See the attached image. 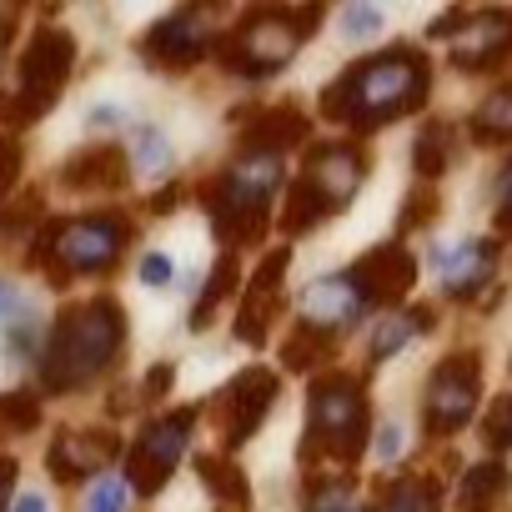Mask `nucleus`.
<instances>
[{
  "label": "nucleus",
  "instance_id": "f257e3e1",
  "mask_svg": "<svg viewBox=\"0 0 512 512\" xmlns=\"http://www.w3.org/2000/svg\"><path fill=\"white\" fill-rule=\"evenodd\" d=\"M432 91V66L417 46H387L382 56H367L347 66L322 91V116L342 121L352 131H377L397 116H412Z\"/></svg>",
  "mask_w": 512,
  "mask_h": 512
},
{
  "label": "nucleus",
  "instance_id": "f03ea898",
  "mask_svg": "<svg viewBox=\"0 0 512 512\" xmlns=\"http://www.w3.org/2000/svg\"><path fill=\"white\" fill-rule=\"evenodd\" d=\"M126 357V312L111 297L81 302L61 312L51 327V342L41 352V382L46 392H76L91 387L101 372H111Z\"/></svg>",
  "mask_w": 512,
  "mask_h": 512
},
{
  "label": "nucleus",
  "instance_id": "7ed1b4c3",
  "mask_svg": "<svg viewBox=\"0 0 512 512\" xmlns=\"http://www.w3.org/2000/svg\"><path fill=\"white\" fill-rule=\"evenodd\" d=\"M131 246V221L121 211H96V216H61L46 221V231L31 246V267H51V282L66 287L71 277L86 272H111L121 251Z\"/></svg>",
  "mask_w": 512,
  "mask_h": 512
},
{
  "label": "nucleus",
  "instance_id": "20e7f679",
  "mask_svg": "<svg viewBox=\"0 0 512 512\" xmlns=\"http://www.w3.org/2000/svg\"><path fill=\"white\" fill-rule=\"evenodd\" d=\"M317 16H322L317 6H302V11H251L226 36H216V56H221L226 71L272 76V71L292 66V56L312 36Z\"/></svg>",
  "mask_w": 512,
  "mask_h": 512
},
{
  "label": "nucleus",
  "instance_id": "39448f33",
  "mask_svg": "<svg viewBox=\"0 0 512 512\" xmlns=\"http://www.w3.org/2000/svg\"><path fill=\"white\" fill-rule=\"evenodd\" d=\"M367 432H372V402H367V387L357 377L337 372V377L312 382V392H307V442H302V457L317 452V442H322L327 457H337V462L352 467L362 457V447H367Z\"/></svg>",
  "mask_w": 512,
  "mask_h": 512
},
{
  "label": "nucleus",
  "instance_id": "423d86ee",
  "mask_svg": "<svg viewBox=\"0 0 512 512\" xmlns=\"http://www.w3.org/2000/svg\"><path fill=\"white\" fill-rule=\"evenodd\" d=\"M477 392H482V357L477 352H447L427 377V397H422L427 432L432 437L462 432L477 412Z\"/></svg>",
  "mask_w": 512,
  "mask_h": 512
},
{
  "label": "nucleus",
  "instance_id": "0eeeda50",
  "mask_svg": "<svg viewBox=\"0 0 512 512\" xmlns=\"http://www.w3.org/2000/svg\"><path fill=\"white\" fill-rule=\"evenodd\" d=\"M196 412H201V407H181V412H166V417L146 422V432L136 437V447H131V457H126V487H131V492L156 497V492L171 482V472H176V462H181V452H186V442H191Z\"/></svg>",
  "mask_w": 512,
  "mask_h": 512
},
{
  "label": "nucleus",
  "instance_id": "6e6552de",
  "mask_svg": "<svg viewBox=\"0 0 512 512\" xmlns=\"http://www.w3.org/2000/svg\"><path fill=\"white\" fill-rule=\"evenodd\" d=\"M71 61H76V41L61 26H41L21 56V106L36 116H46L61 96V86L71 81Z\"/></svg>",
  "mask_w": 512,
  "mask_h": 512
},
{
  "label": "nucleus",
  "instance_id": "1a4fd4ad",
  "mask_svg": "<svg viewBox=\"0 0 512 512\" xmlns=\"http://www.w3.org/2000/svg\"><path fill=\"white\" fill-rule=\"evenodd\" d=\"M277 392H282V382H277L272 367H246V372H236V377L221 387V397H216V412H221V422H216V427H221V442H226V447L251 442L256 427H262V417L272 412Z\"/></svg>",
  "mask_w": 512,
  "mask_h": 512
},
{
  "label": "nucleus",
  "instance_id": "9d476101",
  "mask_svg": "<svg viewBox=\"0 0 512 512\" xmlns=\"http://www.w3.org/2000/svg\"><path fill=\"white\" fill-rule=\"evenodd\" d=\"M297 181L312 191V201L322 206V216H332V211H342L362 191V181H367V151L352 146V141L312 146L307 151V171Z\"/></svg>",
  "mask_w": 512,
  "mask_h": 512
},
{
  "label": "nucleus",
  "instance_id": "9b49d317",
  "mask_svg": "<svg viewBox=\"0 0 512 512\" xmlns=\"http://www.w3.org/2000/svg\"><path fill=\"white\" fill-rule=\"evenodd\" d=\"M347 277L357 282L367 307H397L417 287V256L402 241H382L362 256L357 267H347Z\"/></svg>",
  "mask_w": 512,
  "mask_h": 512
},
{
  "label": "nucleus",
  "instance_id": "f8f14e48",
  "mask_svg": "<svg viewBox=\"0 0 512 512\" xmlns=\"http://www.w3.org/2000/svg\"><path fill=\"white\" fill-rule=\"evenodd\" d=\"M287 262H292V251H267L262 256V267L251 272L246 292H241V312H236V337L251 342V347H262L277 312H282V282H287Z\"/></svg>",
  "mask_w": 512,
  "mask_h": 512
},
{
  "label": "nucleus",
  "instance_id": "ddd939ff",
  "mask_svg": "<svg viewBox=\"0 0 512 512\" xmlns=\"http://www.w3.org/2000/svg\"><path fill=\"white\" fill-rule=\"evenodd\" d=\"M116 457H121V437L116 432H106V427H86V432L66 427L51 442V477L56 482H81V477L101 472Z\"/></svg>",
  "mask_w": 512,
  "mask_h": 512
},
{
  "label": "nucleus",
  "instance_id": "4468645a",
  "mask_svg": "<svg viewBox=\"0 0 512 512\" xmlns=\"http://www.w3.org/2000/svg\"><path fill=\"white\" fill-rule=\"evenodd\" d=\"M452 66L457 71H492L512 56V16L507 11H482L467 16V26L452 36Z\"/></svg>",
  "mask_w": 512,
  "mask_h": 512
},
{
  "label": "nucleus",
  "instance_id": "2eb2a0df",
  "mask_svg": "<svg viewBox=\"0 0 512 512\" xmlns=\"http://www.w3.org/2000/svg\"><path fill=\"white\" fill-rule=\"evenodd\" d=\"M206 51V26H201V11H176L166 21H156L146 36H141V56L151 66H166V71H186L196 66Z\"/></svg>",
  "mask_w": 512,
  "mask_h": 512
},
{
  "label": "nucleus",
  "instance_id": "dca6fc26",
  "mask_svg": "<svg viewBox=\"0 0 512 512\" xmlns=\"http://www.w3.org/2000/svg\"><path fill=\"white\" fill-rule=\"evenodd\" d=\"M362 312H367V302H362V292H357V282L347 272L322 277V282H312L302 292V322L317 327V332H327V337L332 332H347Z\"/></svg>",
  "mask_w": 512,
  "mask_h": 512
},
{
  "label": "nucleus",
  "instance_id": "f3484780",
  "mask_svg": "<svg viewBox=\"0 0 512 512\" xmlns=\"http://www.w3.org/2000/svg\"><path fill=\"white\" fill-rule=\"evenodd\" d=\"M497 267V241H457L447 251H437V272H442V292L452 302H472L482 292V282Z\"/></svg>",
  "mask_w": 512,
  "mask_h": 512
},
{
  "label": "nucleus",
  "instance_id": "a211bd4d",
  "mask_svg": "<svg viewBox=\"0 0 512 512\" xmlns=\"http://www.w3.org/2000/svg\"><path fill=\"white\" fill-rule=\"evenodd\" d=\"M307 131H312L307 111H302V106H292V101H282V106L256 111V116L246 121V136H241L246 146H241V151H272V156H282L287 146L307 141Z\"/></svg>",
  "mask_w": 512,
  "mask_h": 512
},
{
  "label": "nucleus",
  "instance_id": "6ab92c4d",
  "mask_svg": "<svg viewBox=\"0 0 512 512\" xmlns=\"http://www.w3.org/2000/svg\"><path fill=\"white\" fill-rule=\"evenodd\" d=\"M126 176H131V156L116 141H96V146L76 151L61 166V181L66 186H126Z\"/></svg>",
  "mask_w": 512,
  "mask_h": 512
},
{
  "label": "nucleus",
  "instance_id": "aec40b11",
  "mask_svg": "<svg viewBox=\"0 0 512 512\" xmlns=\"http://www.w3.org/2000/svg\"><path fill=\"white\" fill-rule=\"evenodd\" d=\"M507 492H512L507 462L487 457V462H477V467L462 472V482H457V512H497L507 502Z\"/></svg>",
  "mask_w": 512,
  "mask_h": 512
},
{
  "label": "nucleus",
  "instance_id": "412c9836",
  "mask_svg": "<svg viewBox=\"0 0 512 512\" xmlns=\"http://www.w3.org/2000/svg\"><path fill=\"white\" fill-rule=\"evenodd\" d=\"M432 322H437V312H432V307H407V312H392L387 322H377L367 357H372V362H387V357H392V352H402L417 332H432Z\"/></svg>",
  "mask_w": 512,
  "mask_h": 512
},
{
  "label": "nucleus",
  "instance_id": "4be33fe9",
  "mask_svg": "<svg viewBox=\"0 0 512 512\" xmlns=\"http://www.w3.org/2000/svg\"><path fill=\"white\" fill-rule=\"evenodd\" d=\"M196 477L211 487V497H216V502H226V507H241V512H246V502H251V482H246L241 462H226L221 452H196Z\"/></svg>",
  "mask_w": 512,
  "mask_h": 512
},
{
  "label": "nucleus",
  "instance_id": "5701e85b",
  "mask_svg": "<svg viewBox=\"0 0 512 512\" xmlns=\"http://www.w3.org/2000/svg\"><path fill=\"white\" fill-rule=\"evenodd\" d=\"M477 146H507L512 141V86H497L467 121Z\"/></svg>",
  "mask_w": 512,
  "mask_h": 512
},
{
  "label": "nucleus",
  "instance_id": "b1692460",
  "mask_svg": "<svg viewBox=\"0 0 512 512\" xmlns=\"http://www.w3.org/2000/svg\"><path fill=\"white\" fill-rule=\"evenodd\" d=\"M447 166H452V126L447 121H427L417 131V146H412V171H417V181L432 186Z\"/></svg>",
  "mask_w": 512,
  "mask_h": 512
},
{
  "label": "nucleus",
  "instance_id": "393cba45",
  "mask_svg": "<svg viewBox=\"0 0 512 512\" xmlns=\"http://www.w3.org/2000/svg\"><path fill=\"white\" fill-rule=\"evenodd\" d=\"M382 512H442V492H437L432 477L407 472V477H397L382 492Z\"/></svg>",
  "mask_w": 512,
  "mask_h": 512
},
{
  "label": "nucleus",
  "instance_id": "a878e982",
  "mask_svg": "<svg viewBox=\"0 0 512 512\" xmlns=\"http://www.w3.org/2000/svg\"><path fill=\"white\" fill-rule=\"evenodd\" d=\"M236 277H241V262H236V251H226L221 262H216V272H211V282H206V292H201V302L191 307V327L201 332L211 317H216V307L236 292Z\"/></svg>",
  "mask_w": 512,
  "mask_h": 512
},
{
  "label": "nucleus",
  "instance_id": "bb28decb",
  "mask_svg": "<svg viewBox=\"0 0 512 512\" xmlns=\"http://www.w3.org/2000/svg\"><path fill=\"white\" fill-rule=\"evenodd\" d=\"M327 352H332V337L302 322V327H297V332L282 342V367H292V372H307V367H312L317 357H327Z\"/></svg>",
  "mask_w": 512,
  "mask_h": 512
},
{
  "label": "nucleus",
  "instance_id": "cd10ccee",
  "mask_svg": "<svg viewBox=\"0 0 512 512\" xmlns=\"http://www.w3.org/2000/svg\"><path fill=\"white\" fill-rule=\"evenodd\" d=\"M317 221H322V206L312 201V191H307L302 181H292L287 196H282V231L302 236V231H312Z\"/></svg>",
  "mask_w": 512,
  "mask_h": 512
},
{
  "label": "nucleus",
  "instance_id": "c85d7f7f",
  "mask_svg": "<svg viewBox=\"0 0 512 512\" xmlns=\"http://www.w3.org/2000/svg\"><path fill=\"white\" fill-rule=\"evenodd\" d=\"M437 211H442V196H437V186L417 181V186L407 191V201L397 206V231H417V226L437 221Z\"/></svg>",
  "mask_w": 512,
  "mask_h": 512
},
{
  "label": "nucleus",
  "instance_id": "c756f323",
  "mask_svg": "<svg viewBox=\"0 0 512 512\" xmlns=\"http://www.w3.org/2000/svg\"><path fill=\"white\" fill-rule=\"evenodd\" d=\"M482 442L492 452H507L512 447V392H502L487 412H482Z\"/></svg>",
  "mask_w": 512,
  "mask_h": 512
},
{
  "label": "nucleus",
  "instance_id": "7c9ffc66",
  "mask_svg": "<svg viewBox=\"0 0 512 512\" xmlns=\"http://www.w3.org/2000/svg\"><path fill=\"white\" fill-rule=\"evenodd\" d=\"M36 422H41V397H36V392H11V397H0V427L31 432Z\"/></svg>",
  "mask_w": 512,
  "mask_h": 512
},
{
  "label": "nucleus",
  "instance_id": "2f4dec72",
  "mask_svg": "<svg viewBox=\"0 0 512 512\" xmlns=\"http://www.w3.org/2000/svg\"><path fill=\"white\" fill-rule=\"evenodd\" d=\"M41 191H26L16 206H0V231H6V236H16V231H26L31 226V216H41Z\"/></svg>",
  "mask_w": 512,
  "mask_h": 512
},
{
  "label": "nucleus",
  "instance_id": "473e14b6",
  "mask_svg": "<svg viewBox=\"0 0 512 512\" xmlns=\"http://www.w3.org/2000/svg\"><path fill=\"white\" fill-rule=\"evenodd\" d=\"M16 176H21V141L11 131H0V201L16 186Z\"/></svg>",
  "mask_w": 512,
  "mask_h": 512
},
{
  "label": "nucleus",
  "instance_id": "72a5a7b5",
  "mask_svg": "<svg viewBox=\"0 0 512 512\" xmlns=\"http://www.w3.org/2000/svg\"><path fill=\"white\" fill-rule=\"evenodd\" d=\"M121 507H126V487H121V477H106V482H96V492H91L86 512H121Z\"/></svg>",
  "mask_w": 512,
  "mask_h": 512
},
{
  "label": "nucleus",
  "instance_id": "f704fd0d",
  "mask_svg": "<svg viewBox=\"0 0 512 512\" xmlns=\"http://www.w3.org/2000/svg\"><path fill=\"white\" fill-rule=\"evenodd\" d=\"M171 277H176V267H171L166 251H146V256H141V282H146V287H166Z\"/></svg>",
  "mask_w": 512,
  "mask_h": 512
},
{
  "label": "nucleus",
  "instance_id": "c9c22d12",
  "mask_svg": "<svg viewBox=\"0 0 512 512\" xmlns=\"http://www.w3.org/2000/svg\"><path fill=\"white\" fill-rule=\"evenodd\" d=\"M497 231L512 236V161H507V171L497 176Z\"/></svg>",
  "mask_w": 512,
  "mask_h": 512
},
{
  "label": "nucleus",
  "instance_id": "e433bc0d",
  "mask_svg": "<svg viewBox=\"0 0 512 512\" xmlns=\"http://www.w3.org/2000/svg\"><path fill=\"white\" fill-rule=\"evenodd\" d=\"M382 26V11L377 6H347V31L352 36H372Z\"/></svg>",
  "mask_w": 512,
  "mask_h": 512
},
{
  "label": "nucleus",
  "instance_id": "4c0bfd02",
  "mask_svg": "<svg viewBox=\"0 0 512 512\" xmlns=\"http://www.w3.org/2000/svg\"><path fill=\"white\" fill-rule=\"evenodd\" d=\"M136 161H141V166H166V146H161L156 131H141V136H136Z\"/></svg>",
  "mask_w": 512,
  "mask_h": 512
},
{
  "label": "nucleus",
  "instance_id": "58836bf2",
  "mask_svg": "<svg viewBox=\"0 0 512 512\" xmlns=\"http://www.w3.org/2000/svg\"><path fill=\"white\" fill-rule=\"evenodd\" d=\"M171 377H176V367H171V362L151 367V372H146V387H141V397H146V402H156V397H161V392L171 387Z\"/></svg>",
  "mask_w": 512,
  "mask_h": 512
},
{
  "label": "nucleus",
  "instance_id": "ea45409f",
  "mask_svg": "<svg viewBox=\"0 0 512 512\" xmlns=\"http://www.w3.org/2000/svg\"><path fill=\"white\" fill-rule=\"evenodd\" d=\"M462 26H467V11H447V16H437V21H432V31H427V36H432V41H452Z\"/></svg>",
  "mask_w": 512,
  "mask_h": 512
},
{
  "label": "nucleus",
  "instance_id": "a19ab883",
  "mask_svg": "<svg viewBox=\"0 0 512 512\" xmlns=\"http://www.w3.org/2000/svg\"><path fill=\"white\" fill-rule=\"evenodd\" d=\"M11 487H16V462L0 457V512H6V502H11Z\"/></svg>",
  "mask_w": 512,
  "mask_h": 512
},
{
  "label": "nucleus",
  "instance_id": "79ce46f5",
  "mask_svg": "<svg viewBox=\"0 0 512 512\" xmlns=\"http://www.w3.org/2000/svg\"><path fill=\"white\" fill-rule=\"evenodd\" d=\"M0 317H21V297H16V287L0 277Z\"/></svg>",
  "mask_w": 512,
  "mask_h": 512
},
{
  "label": "nucleus",
  "instance_id": "37998d69",
  "mask_svg": "<svg viewBox=\"0 0 512 512\" xmlns=\"http://www.w3.org/2000/svg\"><path fill=\"white\" fill-rule=\"evenodd\" d=\"M16 512H46V497H36V492L31 497H16Z\"/></svg>",
  "mask_w": 512,
  "mask_h": 512
},
{
  "label": "nucleus",
  "instance_id": "c03bdc74",
  "mask_svg": "<svg viewBox=\"0 0 512 512\" xmlns=\"http://www.w3.org/2000/svg\"><path fill=\"white\" fill-rule=\"evenodd\" d=\"M392 452H397V432L387 427V432H382V457H392Z\"/></svg>",
  "mask_w": 512,
  "mask_h": 512
},
{
  "label": "nucleus",
  "instance_id": "a18cd8bd",
  "mask_svg": "<svg viewBox=\"0 0 512 512\" xmlns=\"http://www.w3.org/2000/svg\"><path fill=\"white\" fill-rule=\"evenodd\" d=\"M0 51H6V41H0Z\"/></svg>",
  "mask_w": 512,
  "mask_h": 512
}]
</instances>
